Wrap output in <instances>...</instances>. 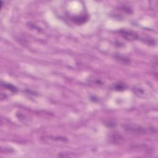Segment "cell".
<instances>
[{
    "label": "cell",
    "instance_id": "cell-1",
    "mask_svg": "<svg viewBox=\"0 0 158 158\" xmlns=\"http://www.w3.org/2000/svg\"><path fill=\"white\" fill-rule=\"evenodd\" d=\"M119 33L123 37L127 40L134 41L138 38V34L134 31L128 30H120Z\"/></svg>",
    "mask_w": 158,
    "mask_h": 158
},
{
    "label": "cell",
    "instance_id": "cell-2",
    "mask_svg": "<svg viewBox=\"0 0 158 158\" xmlns=\"http://www.w3.org/2000/svg\"><path fill=\"white\" fill-rule=\"evenodd\" d=\"M2 86H3L4 88H6V89L10 90L14 93H16L17 92V88H16L14 86H13V85L11 84H7V83H4V84H2Z\"/></svg>",
    "mask_w": 158,
    "mask_h": 158
}]
</instances>
